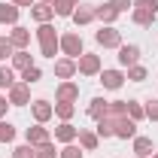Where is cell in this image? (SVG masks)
Masks as SVG:
<instances>
[{"label":"cell","mask_w":158,"mask_h":158,"mask_svg":"<svg viewBox=\"0 0 158 158\" xmlns=\"http://www.w3.org/2000/svg\"><path fill=\"white\" fill-rule=\"evenodd\" d=\"M37 43H40V55L43 58H55L61 52V34L55 31L52 21H46V24L37 27Z\"/></svg>","instance_id":"obj_1"},{"label":"cell","mask_w":158,"mask_h":158,"mask_svg":"<svg viewBox=\"0 0 158 158\" xmlns=\"http://www.w3.org/2000/svg\"><path fill=\"white\" fill-rule=\"evenodd\" d=\"M158 15V0H134V6H131V19L134 24L140 27H146V24H152Z\"/></svg>","instance_id":"obj_2"},{"label":"cell","mask_w":158,"mask_h":158,"mask_svg":"<svg viewBox=\"0 0 158 158\" xmlns=\"http://www.w3.org/2000/svg\"><path fill=\"white\" fill-rule=\"evenodd\" d=\"M61 52H64L67 58H73V61L82 55V37H79L76 31H67V34H61Z\"/></svg>","instance_id":"obj_3"},{"label":"cell","mask_w":158,"mask_h":158,"mask_svg":"<svg viewBox=\"0 0 158 158\" xmlns=\"http://www.w3.org/2000/svg\"><path fill=\"white\" fill-rule=\"evenodd\" d=\"M94 40H98V46H103V49H118L122 46V34H118L113 24H103L98 34H94Z\"/></svg>","instance_id":"obj_4"},{"label":"cell","mask_w":158,"mask_h":158,"mask_svg":"<svg viewBox=\"0 0 158 158\" xmlns=\"http://www.w3.org/2000/svg\"><path fill=\"white\" fill-rule=\"evenodd\" d=\"M76 73H82V76H98L100 73V58L82 52V55L76 58Z\"/></svg>","instance_id":"obj_5"},{"label":"cell","mask_w":158,"mask_h":158,"mask_svg":"<svg viewBox=\"0 0 158 158\" xmlns=\"http://www.w3.org/2000/svg\"><path fill=\"white\" fill-rule=\"evenodd\" d=\"M9 103L12 106H27L31 103V85L27 82H15L9 88Z\"/></svg>","instance_id":"obj_6"},{"label":"cell","mask_w":158,"mask_h":158,"mask_svg":"<svg viewBox=\"0 0 158 158\" xmlns=\"http://www.w3.org/2000/svg\"><path fill=\"white\" fill-rule=\"evenodd\" d=\"M70 19L76 21V24H91V21H98V6H91V3H79Z\"/></svg>","instance_id":"obj_7"},{"label":"cell","mask_w":158,"mask_h":158,"mask_svg":"<svg viewBox=\"0 0 158 158\" xmlns=\"http://www.w3.org/2000/svg\"><path fill=\"white\" fill-rule=\"evenodd\" d=\"M137 61H140V46H134V43H128V46L122 43L118 46V64L122 67H134Z\"/></svg>","instance_id":"obj_8"},{"label":"cell","mask_w":158,"mask_h":158,"mask_svg":"<svg viewBox=\"0 0 158 158\" xmlns=\"http://www.w3.org/2000/svg\"><path fill=\"white\" fill-rule=\"evenodd\" d=\"M55 100H67V103L79 100V85H76V82H70V79H64L58 88H55Z\"/></svg>","instance_id":"obj_9"},{"label":"cell","mask_w":158,"mask_h":158,"mask_svg":"<svg viewBox=\"0 0 158 158\" xmlns=\"http://www.w3.org/2000/svg\"><path fill=\"white\" fill-rule=\"evenodd\" d=\"M116 137L118 140H134L137 137V122L134 118H116Z\"/></svg>","instance_id":"obj_10"},{"label":"cell","mask_w":158,"mask_h":158,"mask_svg":"<svg viewBox=\"0 0 158 158\" xmlns=\"http://www.w3.org/2000/svg\"><path fill=\"white\" fill-rule=\"evenodd\" d=\"M31 113H34V118H37L40 125H46L49 118L55 116V106H52L49 100H34V103H31Z\"/></svg>","instance_id":"obj_11"},{"label":"cell","mask_w":158,"mask_h":158,"mask_svg":"<svg viewBox=\"0 0 158 158\" xmlns=\"http://www.w3.org/2000/svg\"><path fill=\"white\" fill-rule=\"evenodd\" d=\"M31 19L34 21H40V24H46V21H52L55 19V9H52V3H34V6H31Z\"/></svg>","instance_id":"obj_12"},{"label":"cell","mask_w":158,"mask_h":158,"mask_svg":"<svg viewBox=\"0 0 158 158\" xmlns=\"http://www.w3.org/2000/svg\"><path fill=\"white\" fill-rule=\"evenodd\" d=\"M9 43H12L15 49H27V46H31V31L21 27V24H12V31H9Z\"/></svg>","instance_id":"obj_13"},{"label":"cell","mask_w":158,"mask_h":158,"mask_svg":"<svg viewBox=\"0 0 158 158\" xmlns=\"http://www.w3.org/2000/svg\"><path fill=\"white\" fill-rule=\"evenodd\" d=\"M24 137H27V143H31V146H43V143H49V128H43V125H34V128H27V131H24Z\"/></svg>","instance_id":"obj_14"},{"label":"cell","mask_w":158,"mask_h":158,"mask_svg":"<svg viewBox=\"0 0 158 158\" xmlns=\"http://www.w3.org/2000/svg\"><path fill=\"white\" fill-rule=\"evenodd\" d=\"M100 82H103V88L116 91V88H122V82H125V73L122 70H100Z\"/></svg>","instance_id":"obj_15"},{"label":"cell","mask_w":158,"mask_h":158,"mask_svg":"<svg viewBox=\"0 0 158 158\" xmlns=\"http://www.w3.org/2000/svg\"><path fill=\"white\" fill-rule=\"evenodd\" d=\"M76 137H79V128L70 125V122H61L58 128H55V140H58V143H73Z\"/></svg>","instance_id":"obj_16"},{"label":"cell","mask_w":158,"mask_h":158,"mask_svg":"<svg viewBox=\"0 0 158 158\" xmlns=\"http://www.w3.org/2000/svg\"><path fill=\"white\" fill-rule=\"evenodd\" d=\"M55 76L58 79H73L76 76V61L73 58H58L55 61Z\"/></svg>","instance_id":"obj_17"},{"label":"cell","mask_w":158,"mask_h":158,"mask_svg":"<svg viewBox=\"0 0 158 158\" xmlns=\"http://www.w3.org/2000/svg\"><path fill=\"white\" fill-rule=\"evenodd\" d=\"M76 140H79V146H82L85 152H94V149L100 146V137L94 134V131H88V128H79V137Z\"/></svg>","instance_id":"obj_18"},{"label":"cell","mask_w":158,"mask_h":158,"mask_svg":"<svg viewBox=\"0 0 158 158\" xmlns=\"http://www.w3.org/2000/svg\"><path fill=\"white\" fill-rule=\"evenodd\" d=\"M152 152H155V143H152V137H134V155L149 158Z\"/></svg>","instance_id":"obj_19"},{"label":"cell","mask_w":158,"mask_h":158,"mask_svg":"<svg viewBox=\"0 0 158 158\" xmlns=\"http://www.w3.org/2000/svg\"><path fill=\"white\" fill-rule=\"evenodd\" d=\"M0 24H19V6L15 3H0Z\"/></svg>","instance_id":"obj_20"},{"label":"cell","mask_w":158,"mask_h":158,"mask_svg":"<svg viewBox=\"0 0 158 158\" xmlns=\"http://www.w3.org/2000/svg\"><path fill=\"white\" fill-rule=\"evenodd\" d=\"M12 67L15 70H27V67H34V61H31V52L27 49H15V55H12Z\"/></svg>","instance_id":"obj_21"},{"label":"cell","mask_w":158,"mask_h":158,"mask_svg":"<svg viewBox=\"0 0 158 158\" xmlns=\"http://www.w3.org/2000/svg\"><path fill=\"white\" fill-rule=\"evenodd\" d=\"M52 106H55V116H58L61 122H70L73 113H76V106H73V103H67V100H55Z\"/></svg>","instance_id":"obj_22"},{"label":"cell","mask_w":158,"mask_h":158,"mask_svg":"<svg viewBox=\"0 0 158 158\" xmlns=\"http://www.w3.org/2000/svg\"><path fill=\"white\" fill-rule=\"evenodd\" d=\"M76 6H79V0H55V3H52L55 15H64V19H67V15H73V9H76Z\"/></svg>","instance_id":"obj_23"},{"label":"cell","mask_w":158,"mask_h":158,"mask_svg":"<svg viewBox=\"0 0 158 158\" xmlns=\"http://www.w3.org/2000/svg\"><path fill=\"white\" fill-rule=\"evenodd\" d=\"M106 103H110V100H103V98H94L91 103H88V116L94 118V122H98V118H103V116H106Z\"/></svg>","instance_id":"obj_24"},{"label":"cell","mask_w":158,"mask_h":158,"mask_svg":"<svg viewBox=\"0 0 158 158\" xmlns=\"http://www.w3.org/2000/svg\"><path fill=\"white\" fill-rule=\"evenodd\" d=\"M118 19V12L110 6V3H103V6H98V21L100 24H113V21Z\"/></svg>","instance_id":"obj_25"},{"label":"cell","mask_w":158,"mask_h":158,"mask_svg":"<svg viewBox=\"0 0 158 158\" xmlns=\"http://www.w3.org/2000/svg\"><path fill=\"white\" fill-rule=\"evenodd\" d=\"M12 85H15V73H12V67H3V64H0V88L9 91Z\"/></svg>","instance_id":"obj_26"},{"label":"cell","mask_w":158,"mask_h":158,"mask_svg":"<svg viewBox=\"0 0 158 158\" xmlns=\"http://www.w3.org/2000/svg\"><path fill=\"white\" fill-rule=\"evenodd\" d=\"M40 76H43V70H40L37 64H34V67H27V70H21V82H27V85L40 82Z\"/></svg>","instance_id":"obj_27"},{"label":"cell","mask_w":158,"mask_h":158,"mask_svg":"<svg viewBox=\"0 0 158 158\" xmlns=\"http://www.w3.org/2000/svg\"><path fill=\"white\" fill-rule=\"evenodd\" d=\"M12 158H37V146H31V143L15 146V149H12Z\"/></svg>","instance_id":"obj_28"},{"label":"cell","mask_w":158,"mask_h":158,"mask_svg":"<svg viewBox=\"0 0 158 158\" xmlns=\"http://www.w3.org/2000/svg\"><path fill=\"white\" fill-rule=\"evenodd\" d=\"M58 158H82V146H76V143H64V149L58 152Z\"/></svg>","instance_id":"obj_29"},{"label":"cell","mask_w":158,"mask_h":158,"mask_svg":"<svg viewBox=\"0 0 158 158\" xmlns=\"http://www.w3.org/2000/svg\"><path fill=\"white\" fill-rule=\"evenodd\" d=\"M9 140H15V125L0 118V143H9Z\"/></svg>","instance_id":"obj_30"},{"label":"cell","mask_w":158,"mask_h":158,"mask_svg":"<svg viewBox=\"0 0 158 158\" xmlns=\"http://www.w3.org/2000/svg\"><path fill=\"white\" fill-rule=\"evenodd\" d=\"M128 118H134V122H140V118H146V110L140 106L137 100H128Z\"/></svg>","instance_id":"obj_31"},{"label":"cell","mask_w":158,"mask_h":158,"mask_svg":"<svg viewBox=\"0 0 158 158\" xmlns=\"http://www.w3.org/2000/svg\"><path fill=\"white\" fill-rule=\"evenodd\" d=\"M146 76H149V73H146V67L134 64V67H128V76H125V79H131V82H143Z\"/></svg>","instance_id":"obj_32"},{"label":"cell","mask_w":158,"mask_h":158,"mask_svg":"<svg viewBox=\"0 0 158 158\" xmlns=\"http://www.w3.org/2000/svg\"><path fill=\"white\" fill-rule=\"evenodd\" d=\"M12 55H15V46L9 43V37H0V61L12 58Z\"/></svg>","instance_id":"obj_33"},{"label":"cell","mask_w":158,"mask_h":158,"mask_svg":"<svg viewBox=\"0 0 158 158\" xmlns=\"http://www.w3.org/2000/svg\"><path fill=\"white\" fill-rule=\"evenodd\" d=\"M37 158H58V152H55V143L49 140V143L37 146Z\"/></svg>","instance_id":"obj_34"},{"label":"cell","mask_w":158,"mask_h":158,"mask_svg":"<svg viewBox=\"0 0 158 158\" xmlns=\"http://www.w3.org/2000/svg\"><path fill=\"white\" fill-rule=\"evenodd\" d=\"M106 3H110L116 12H128V9L134 6V0H106Z\"/></svg>","instance_id":"obj_35"},{"label":"cell","mask_w":158,"mask_h":158,"mask_svg":"<svg viewBox=\"0 0 158 158\" xmlns=\"http://www.w3.org/2000/svg\"><path fill=\"white\" fill-rule=\"evenodd\" d=\"M143 110H146V118H152V122H158V100H149V103H146Z\"/></svg>","instance_id":"obj_36"},{"label":"cell","mask_w":158,"mask_h":158,"mask_svg":"<svg viewBox=\"0 0 158 158\" xmlns=\"http://www.w3.org/2000/svg\"><path fill=\"white\" fill-rule=\"evenodd\" d=\"M9 106H12V103H9V98H6V94H0V118L6 116V110H9Z\"/></svg>","instance_id":"obj_37"},{"label":"cell","mask_w":158,"mask_h":158,"mask_svg":"<svg viewBox=\"0 0 158 158\" xmlns=\"http://www.w3.org/2000/svg\"><path fill=\"white\" fill-rule=\"evenodd\" d=\"M9 3H15V6H34L37 0H9Z\"/></svg>","instance_id":"obj_38"},{"label":"cell","mask_w":158,"mask_h":158,"mask_svg":"<svg viewBox=\"0 0 158 158\" xmlns=\"http://www.w3.org/2000/svg\"><path fill=\"white\" fill-rule=\"evenodd\" d=\"M40 3H55V0H40Z\"/></svg>","instance_id":"obj_39"},{"label":"cell","mask_w":158,"mask_h":158,"mask_svg":"<svg viewBox=\"0 0 158 158\" xmlns=\"http://www.w3.org/2000/svg\"><path fill=\"white\" fill-rule=\"evenodd\" d=\"M152 158H158V152H152Z\"/></svg>","instance_id":"obj_40"},{"label":"cell","mask_w":158,"mask_h":158,"mask_svg":"<svg viewBox=\"0 0 158 158\" xmlns=\"http://www.w3.org/2000/svg\"><path fill=\"white\" fill-rule=\"evenodd\" d=\"M134 158H140V155H134Z\"/></svg>","instance_id":"obj_41"}]
</instances>
